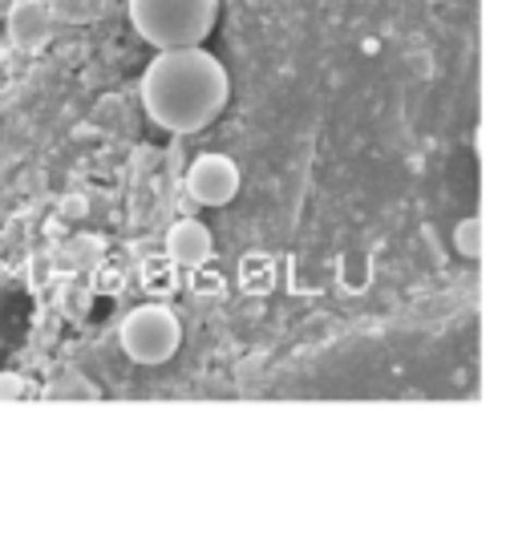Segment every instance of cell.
<instances>
[{
	"label": "cell",
	"mask_w": 518,
	"mask_h": 558,
	"mask_svg": "<svg viewBox=\"0 0 518 558\" xmlns=\"http://www.w3.org/2000/svg\"><path fill=\"white\" fill-rule=\"evenodd\" d=\"M231 98L227 65L207 49H158L142 73V106L150 122L167 134H198L207 130Z\"/></svg>",
	"instance_id": "obj_1"
},
{
	"label": "cell",
	"mask_w": 518,
	"mask_h": 558,
	"mask_svg": "<svg viewBox=\"0 0 518 558\" xmlns=\"http://www.w3.org/2000/svg\"><path fill=\"white\" fill-rule=\"evenodd\" d=\"M219 0H130V25L155 49H191L215 28Z\"/></svg>",
	"instance_id": "obj_2"
},
{
	"label": "cell",
	"mask_w": 518,
	"mask_h": 558,
	"mask_svg": "<svg viewBox=\"0 0 518 558\" xmlns=\"http://www.w3.org/2000/svg\"><path fill=\"white\" fill-rule=\"evenodd\" d=\"M122 352L134 364H167L182 344V324L170 304H142L122 320Z\"/></svg>",
	"instance_id": "obj_3"
},
{
	"label": "cell",
	"mask_w": 518,
	"mask_h": 558,
	"mask_svg": "<svg viewBox=\"0 0 518 558\" xmlns=\"http://www.w3.org/2000/svg\"><path fill=\"white\" fill-rule=\"evenodd\" d=\"M186 195L198 207H227L239 195V167L227 154H198L186 170Z\"/></svg>",
	"instance_id": "obj_4"
},
{
	"label": "cell",
	"mask_w": 518,
	"mask_h": 558,
	"mask_svg": "<svg viewBox=\"0 0 518 558\" xmlns=\"http://www.w3.org/2000/svg\"><path fill=\"white\" fill-rule=\"evenodd\" d=\"M57 25L61 21L53 16L49 0H21V4H13V13H9V37L21 49H41V45H49Z\"/></svg>",
	"instance_id": "obj_5"
},
{
	"label": "cell",
	"mask_w": 518,
	"mask_h": 558,
	"mask_svg": "<svg viewBox=\"0 0 518 558\" xmlns=\"http://www.w3.org/2000/svg\"><path fill=\"white\" fill-rule=\"evenodd\" d=\"M167 255L179 267H191V271L203 267L210 255H215V235H210V227L198 223V219H179L167 235Z\"/></svg>",
	"instance_id": "obj_6"
},
{
	"label": "cell",
	"mask_w": 518,
	"mask_h": 558,
	"mask_svg": "<svg viewBox=\"0 0 518 558\" xmlns=\"http://www.w3.org/2000/svg\"><path fill=\"white\" fill-rule=\"evenodd\" d=\"M61 25H94L113 9V0H49Z\"/></svg>",
	"instance_id": "obj_7"
},
{
	"label": "cell",
	"mask_w": 518,
	"mask_h": 558,
	"mask_svg": "<svg viewBox=\"0 0 518 558\" xmlns=\"http://www.w3.org/2000/svg\"><path fill=\"white\" fill-rule=\"evenodd\" d=\"M454 243H458V252L466 255V259H478V219H462L458 223V231H454Z\"/></svg>",
	"instance_id": "obj_8"
}]
</instances>
